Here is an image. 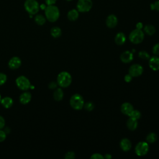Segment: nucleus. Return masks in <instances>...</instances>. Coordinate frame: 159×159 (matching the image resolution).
<instances>
[{
	"label": "nucleus",
	"instance_id": "obj_1",
	"mask_svg": "<svg viewBox=\"0 0 159 159\" xmlns=\"http://www.w3.org/2000/svg\"><path fill=\"white\" fill-rule=\"evenodd\" d=\"M45 14L46 19L48 21L54 22L57 21L60 17V11L55 5L47 6L45 9Z\"/></svg>",
	"mask_w": 159,
	"mask_h": 159
},
{
	"label": "nucleus",
	"instance_id": "obj_2",
	"mask_svg": "<svg viewBox=\"0 0 159 159\" xmlns=\"http://www.w3.org/2000/svg\"><path fill=\"white\" fill-rule=\"evenodd\" d=\"M72 81L71 75L67 71L60 72L57 76V83L62 88H66L69 86Z\"/></svg>",
	"mask_w": 159,
	"mask_h": 159
},
{
	"label": "nucleus",
	"instance_id": "obj_3",
	"mask_svg": "<svg viewBox=\"0 0 159 159\" xmlns=\"http://www.w3.org/2000/svg\"><path fill=\"white\" fill-rule=\"evenodd\" d=\"M83 98L80 94H73L70 99V104L75 110H80L84 106Z\"/></svg>",
	"mask_w": 159,
	"mask_h": 159
},
{
	"label": "nucleus",
	"instance_id": "obj_4",
	"mask_svg": "<svg viewBox=\"0 0 159 159\" xmlns=\"http://www.w3.org/2000/svg\"><path fill=\"white\" fill-rule=\"evenodd\" d=\"M24 7L30 15L36 14L40 9V5L36 0H26L24 2Z\"/></svg>",
	"mask_w": 159,
	"mask_h": 159
},
{
	"label": "nucleus",
	"instance_id": "obj_5",
	"mask_svg": "<svg viewBox=\"0 0 159 159\" xmlns=\"http://www.w3.org/2000/svg\"><path fill=\"white\" fill-rule=\"evenodd\" d=\"M129 40L134 44L141 43L144 39V33L142 29H135L133 30L129 35Z\"/></svg>",
	"mask_w": 159,
	"mask_h": 159
},
{
	"label": "nucleus",
	"instance_id": "obj_6",
	"mask_svg": "<svg viewBox=\"0 0 159 159\" xmlns=\"http://www.w3.org/2000/svg\"><path fill=\"white\" fill-rule=\"evenodd\" d=\"M149 150V145L147 142H140L135 147V152L137 155L142 157L145 155Z\"/></svg>",
	"mask_w": 159,
	"mask_h": 159
},
{
	"label": "nucleus",
	"instance_id": "obj_7",
	"mask_svg": "<svg viewBox=\"0 0 159 159\" xmlns=\"http://www.w3.org/2000/svg\"><path fill=\"white\" fill-rule=\"evenodd\" d=\"M16 83L17 87L23 91L29 89L31 86L30 81L24 76H20L17 77L16 80Z\"/></svg>",
	"mask_w": 159,
	"mask_h": 159
},
{
	"label": "nucleus",
	"instance_id": "obj_8",
	"mask_svg": "<svg viewBox=\"0 0 159 159\" xmlns=\"http://www.w3.org/2000/svg\"><path fill=\"white\" fill-rule=\"evenodd\" d=\"M93 6L91 0H79L77 3V9L79 12H88Z\"/></svg>",
	"mask_w": 159,
	"mask_h": 159
},
{
	"label": "nucleus",
	"instance_id": "obj_9",
	"mask_svg": "<svg viewBox=\"0 0 159 159\" xmlns=\"http://www.w3.org/2000/svg\"><path fill=\"white\" fill-rule=\"evenodd\" d=\"M143 71V67L139 64H134L131 65L129 69V74L132 77H137L140 76Z\"/></svg>",
	"mask_w": 159,
	"mask_h": 159
},
{
	"label": "nucleus",
	"instance_id": "obj_10",
	"mask_svg": "<svg viewBox=\"0 0 159 159\" xmlns=\"http://www.w3.org/2000/svg\"><path fill=\"white\" fill-rule=\"evenodd\" d=\"M148 65L153 71L159 70V57L157 55L150 57L148 59Z\"/></svg>",
	"mask_w": 159,
	"mask_h": 159
},
{
	"label": "nucleus",
	"instance_id": "obj_11",
	"mask_svg": "<svg viewBox=\"0 0 159 159\" xmlns=\"http://www.w3.org/2000/svg\"><path fill=\"white\" fill-rule=\"evenodd\" d=\"M134 58L133 53L132 52H130L129 50L125 51L123 53H121L120 56V59L121 61H122L124 63H129L130 61H132Z\"/></svg>",
	"mask_w": 159,
	"mask_h": 159
},
{
	"label": "nucleus",
	"instance_id": "obj_12",
	"mask_svg": "<svg viewBox=\"0 0 159 159\" xmlns=\"http://www.w3.org/2000/svg\"><path fill=\"white\" fill-rule=\"evenodd\" d=\"M21 63V60L19 57H14L9 60L8 62V66L11 69L16 70L20 66Z\"/></svg>",
	"mask_w": 159,
	"mask_h": 159
},
{
	"label": "nucleus",
	"instance_id": "obj_13",
	"mask_svg": "<svg viewBox=\"0 0 159 159\" xmlns=\"http://www.w3.org/2000/svg\"><path fill=\"white\" fill-rule=\"evenodd\" d=\"M117 22H118V20L117 17L114 14H111L108 16V17H107L106 20V24L109 28L112 29V28H114L117 25Z\"/></svg>",
	"mask_w": 159,
	"mask_h": 159
},
{
	"label": "nucleus",
	"instance_id": "obj_14",
	"mask_svg": "<svg viewBox=\"0 0 159 159\" xmlns=\"http://www.w3.org/2000/svg\"><path fill=\"white\" fill-rule=\"evenodd\" d=\"M133 110H134V107L130 102H125L121 105L120 111L124 115L129 116Z\"/></svg>",
	"mask_w": 159,
	"mask_h": 159
},
{
	"label": "nucleus",
	"instance_id": "obj_15",
	"mask_svg": "<svg viewBox=\"0 0 159 159\" xmlns=\"http://www.w3.org/2000/svg\"><path fill=\"white\" fill-rule=\"evenodd\" d=\"M120 147L123 151L127 152L130 150L132 147V143L129 139L127 138H124L120 140Z\"/></svg>",
	"mask_w": 159,
	"mask_h": 159
},
{
	"label": "nucleus",
	"instance_id": "obj_16",
	"mask_svg": "<svg viewBox=\"0 0 159 159\" xmlns=\"http://www.w3.org/2000/svg\"><path fill=\"white\" fill-rule=\"evenodd\" d=\"M126 40V37L123 32L117 33L114 38L115 43L118 45H122Z\"/></svg>",
	"mask_w": 159,
	"mask_h": 159
},
{
	"label": "nucleus",
	"instance_id": "obj_17",
	"mask_svg": "<svg viewBox=\"0 0 159 159\" xmlns=\"http://www.w3.org/2000/svg\"><path fill=\"white\" fill-rule=\"evenodd\" d=\"M32 98V96L30 93L29 92H24L19 97V101L21 104H26L29 103Z\"/></svg>",
	"mask_w": 159,
	"mask_h": 159
},
{
	"label": "nucleus",
	"instance_id": "obj_18",
	"mask_svg": "<svg viewBox=\"0 0 159 159\" xmlns=\"http://www.w3.org/2000/svg\"><path fill=\"white\" fill-rule=\"evenodd\" d=\"M138 126V122L137 119L130 117L127 121V127L130 130H135Z\"/></svg>",
	"mask_w": 159,
	"mask_h": 159
},
{
	"label": "nucleus",
	"instance_id": "obj_19",
	"mask_svg": "<svg viewBox=\"0 0 159 159\" xmlns=\"http://www.w3.org/2000/svg\"><path fill=\"white\" fill-rule=\"evenodd\" d=\"M2 106L5 108H9L11 107L13 104V100L10 97H5L2 99H1V102Z\"/></svg>",
	"mask_w": 159,
	"mask_h": 159
},
{
	"label": "nucleus",
	"instance_id": "obj_20",
	"mask_svg": "<svg viewBox=\"0 0 159 159\" xmlns=\"http://www.w3.org/2000/svg\"><path fill=\"white\" fill-rule=\"evenodd\" d=\"M79 16V12L76 9H71L70 10L67 14L68 19L71 21L76 20Z\"/></svg>",
	"mask_w": 159,
	"mask_h": 159
},
{
	"label": "nucleus",
	"instance_id": "obj_21",
	"mask_svg": "<svg viewBox=\"0 0 159 159\" xmlns=\"http://www.w3.org/2000/svg\"><path fill=\"white\" fill-rule=\"evenodd\" d=\"M53 98L57 101H60L63 98V91L61 88H57L53 93Z\"/></svg>",
	"mask_w": 159,
	"mask_h": 159
},
{
	"label": "nucleus",
	"instance_id": "obj_22",
	"mask_svg": "<svg viewBox=\"0 0 159 159\" xmlns=\"http://www.w3.org/2000/svg\"><path fill=\"white\" fill-rule=\"evenodd\" d=\"M144 32L145 34H147L148 35H152L155 33L156 29L155 27L151 24H147L143 28Z\"/></svg>",
	"mask_w": 159,
	"mask_h": 159
},
{
	"label": "nucleus",
	"instance_id": "obj_23",
	"mask_svg": "<svg viewBox=\"0 0 159 159\" xmlns=\"http://www.w3.org/2000/svg\"><path fill=\"white\" fill-rule=\"evenodd\" d=\"M50 34L54 38H58L61 35V30L58 27H53L50 30Z\"/></svg>",
	"mask_w": 159,
	"mask_h": 159
},
{
	"label": "nucleus",
	"instance_id": "obj_24",
	"mask_svg": "<svg viewBox=\"0 0 159 159\" xmlns=\"http://www.w3.org/2000/svg\"><path fill=\"white\" fill-rule=\"evenodd\" d=\"M34 20L37 24L39 25H42L46 22V17H45V16L42 14H37L35 16Z\"/></svg>",
	"mask_w": 159,
	"mask_h": 159
},
{
	"label": "nucleus",
	"instance_id": "obj_25",
	"mask_svg": "<svg viewBox=\"0 0 159 159\" xmlns=\"http://www.w3.org/2000/svg\"><path fill=\"white\" fill-rule=\"evenodd\" d=\"M157 140V135L154 132H150L149 133L147 137H146V140L147 143H153L155 142H156Z\"/></svg>",
	"mask_w": 159,
	"mask_h": 159
},
{
	"label": "nucleus",
	"instance_id": "obj_26",
	"mask_svg": "<svg viewBox=\"0 0 159 159\" xmlns=\"http://www.w3.org/2000/svg\"><path fill=\"white\" fill-rule=\"evenodd\" d=\"M138 55H139V57L142 60H148L150 57V55L148 54V52H147L145 50H141L138 53Z\"/></svg>",
	"mask_w": 159,
	"mask_h": 159
},
{
	"label": "nucleus",
	"instance_id": "obj_27",
	"mask_svg": "<svg viewBox=\"0 0 159 159\" xmlns=\"http://www.w3.org/2000/svg\"><path fill=\"white\" fill-rule=\"evenodd\" d=\"M141 112L138 111V110H133L132 111V112L130 114V115L129 116L130 117H132V118H134L135 119H139L140 117H141Z\"/></svg>",
	"mask_w": 159,
	"mask_h": 159
},
{
	"label": "nucleus",
	"instance_id": "obj_28",
	"mask_svg": "<svg viewBox=\"0 0 159 159\" xmlns=\"http://www.w3.org/2000/svg\"><path fill=\"white\" fill-rule=\"evenodd\" d=\"M84 109L88 111H91L94 108V105L92 102H87L86 103L84 104Z\"/></svg>",
	"mask_w": 159,
	"mask_h": 159
},
{
	"label": "nucleus",
	"instance_id": "obj_29",
	"mask_svg": "<svg viewBox=\"0 0 159 159\" xmlns=\"http://www.w3.org/2000/svg\"><path fill=\"white\" fill-rule=\"evenodd\" d=\"M150 9L152 10H156L159 11V0L150 4Z\"/></svg>",
	"mask_w": 159,
	"mask_h": 159
},
{
	"label": "nucleus",
	"instance_id": "obj_30",
	"mask_svg": "<svg viewBox=\"0 0 159 159\" xmlns=\"http://www.w3.org/2000/svg\"><path fill=\"white\" fill-rule=\"evenodd\" d=\"M152 52L155 55H159V43L154 45L152 48Z\"/></svg>",
	"mask_w": 159,
	"mask_h": 159
},
{
	"label": "nucleus",
	"instance_id": "obj_31",
	"mask_svg": "<svg viewBox=\"0 0 159 159\" xmlns=\"http://www.w3.org/2000/svg\"><path fill=\"white\" fill-rule=\"evenodd\" d=\"M7 80V76L2 73H0V86L4 84Z\"/></svg>",
	"mask_w": 159,
	"mask_h": 159
},
{
	"label": "nucleus",
	"instance_id": "obj_32",
	"mask_svg": "<svg viewBox=\"0 0 159 159\" xmlns=\"http://www.w3.org/2000/svg\"><path fill=\"white\" fill-rule=\"evenodd\" d=\"M75 158V153L73 152H68L65 155V158L66 159H74Z\"/></svg>",
	"mask_w": 159,
	"mask_h": 159
},
{
	"label": "nucleus",
	"instance_id": "obj_33",
	"mask_svg": "<svg viewBox=\"0 0 159 159\" xmlns=\"http://www.w3.org/2000/svg\"><path fill=\"white\" fill-rule=\"evenodd\" d=\"M91 158H93V159H102V158H104V156H102L100 153H96L93 154L91 156Z\"/></svg>",
	"mask_w": 159,
	"mask_h": 159
},
{
	"label": "nucleus",
	"instance_id": "obj_34",
	"mask_svg": "<svg viewBox=\"0 0 159 159\" xmlns=\"http://www.w3.org/2000/svg\"><path fill=\"white\" fill-rule=\"evenodd\" d=\"M6 138V133L4 131L1 130L0 129V142L5 140Z\"/></svg>",
	"mask_w": 159,
	"mask_h": 159
},
{
	"label": "nucleus",
	"instance_id": "obj_35",
	"mask_svg": "<svg viewBox=\"0 0 159 159\" xmlns=\"http://www.w3.org/2000/svg\"><path fill=\"white\" fill-rule=\"evenodd\" d=\"M57 85H58V83L57 82H55V81H52L51 83H49L48 84V88L51 89H56L57 87Z\"/></svg>",
	"mask_w": 159,
	"mask_h": 159
},
{
	"label": "nucleus",
	"instance_id": "obj_36",
	"mask_svg": "<svg viewBox=\"0 0 159 159\" xmlns=\"http://www.w3.org/2000/svg\"><path fill=\"white\" fill-rule=\"evenodd\" d=\"M5 125V120L4 117L0 116V129H2L4 127Z\"/></svg>",
	"mask_w": 159,
	"mask_h": 159
},
{
	"label": "nucleus",
	"instance_id": "obj_37",
	"mask_svg": "<svg viewBox=\"0 0 159 159\" xmlns=\"http://www.w3.org/2000/svg\"><path fill=\"white\" fill-rule=\"evenodd\" d=\"M132 80V76L130 75L127 74V75H125V76H124V81H125V82L129 83V82L131 81Z\"/></svg>",
	"mask_w": 159,
	"mask_h": 159
},
{
	"label": "nucleus",
	"instance_id": "obj_38",
	"mask_svg": "<svg viewBox=\"0 0 159 159\" xmlns=\"http://www.w3.org/2000/svg\"><path fill=\"white\" fill-rule=\"evenodd\" d=\"M45 4L47 6L54 5L57 1V0H45Z\"/></svg>",
	"mask_w": 159,
	"mask_h": 159
},
{
	"label": "nucleus",
	"instance_id": "obj_39",
	"mask_svg": "<svg viewBox=\"0 0 159 159\" xmlns=\"http://www.w3.org/2000/svg\"><path fill=\"white\" fill-rule=\"evenodd\" d=\"M143 28V24L142 22H138L136 24V29H142Z\"/></svg>",
	"mask_w": 159,
	"mask_h": 159
},
{
	"label": "nucleus",
	"instance_id": "obj_40",
	"mask_svg": "<svg viewBox=\"0 0 159 159\" xmlns=\"http://www.w3.org/2000/svg\"><path fill=\"white\" fill-rule=\"evenodd\" d=\"M111 158H112V156L109 153H106L104 156V158H106V159H110Z\"/></svg>",
	"mask_w": 159,
	"mask_h": 159
},
{
	"label": "nucleus",
	"instance_id": "obj_41",
	"mask_svg": "<svg viewBox=\"0 0 159 159\" xmlns=\"http://www.w3.org/2000/svg\"><path fill=\"white\" fill-rule=\"evenodd\" d=\"M46 7H47V6L45 4H42L40 5V9H42L43 10H45Z\"/></svg>",
	"mask_w": 159,
	"mask_h": 159
},
{
	"label": "nucleus",
	"instance_id": "obj_42",
	"mask_svg": "<svg viewBox=\"0 0 159 159\" xmlns=\"http://www.w3.org/2000/svg\"><path fill=\"white\" fill-rule=\"evenodd\" d=\"M1 94H0V102H1Z\"/></svg>",
	"mask_w": 159,
	"mask_h": 159
},
{
	"label": "nucleus",
	"instance_id": "obj_43",
	"mask_svg": "<svg viewBox=\"0 0 159 159\" xmlns=\"http://www.w3.org/2000/svg\"><path fill=\"white\" fill-rule=\"evenodd\" d=\"M66 1H71V0H66Z\"/></svg>",
	"mask_w": 159,
	"mask_h": 159
}]
</instances>
